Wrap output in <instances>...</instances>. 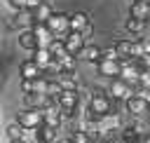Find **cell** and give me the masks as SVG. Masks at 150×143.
<instances>
[{"label":"cell","instance_id":"cell-3","mask_svg":"<svg viewBox=\"0 0 150 143\" xmlns=\"http://www.w3.org/2000/svg\"><path fill=\"white\" fill-rule=\"evenodd\" d=\"M47 28L52 30V35L56 40H63L68 33H70V14L66 12H54L49 19H47Z\"/></svg>","mask_w":150,"mask_h":143},{"label":"cell","instance_id":"cell-15","mask_svg":"<svg viewBox=\"0 0 150 143\" xmlns=\"http://www.w3.org/2000/svg\"><path fill=\"white\" fill-rule=\"evenodd\" d=\"M89 26H91V19H89L87 12H73V14H70V30L82 33V30L89 28Z\"/></svg>","mask_w":150,"mask_h":143},{"label":"cell","instance_id":"cell-30","mask_svg":"<svg viewBox=\"0 0 150 143\" xmlns=\"http://www.w3.org/2000/svg\"><path fill=\"white\" fill-rule=\"evenodd\" d=\"M131 2H136V0H131Z\"/></svg>","mask_w":150,"mask_h":143},{"label":"cell","instance_id":"cell-10","mask_svg":"<svg viewBox=\"0 0 150 143\" xmlns=\"http://www.w3.org/2000/svg\"><path fill=\"white\" fill-rule=\"evenodd\" d=\"M42 124L54 127V129H61V124H63V115H61L59 105H49V108L42 110Z\"/></svg>","mask_w":150,"mask_h":143},{"label":"cell","instance_id":"cell-23","mask_svg":"<svg viewBox=\"0 0 150 143\" xmlns=\"http://www.w3.org/2000/svg\"><path fill=\"white\" fill-rule=\"evenodd\" d=\"M70 143H91V141L84 129H75V131H70Z\"/></svg>","mask_w":150,"mask_h":143},{"label":"cell","instance_id":"cell-22","mask_svg":"<svg viewBox=\"0 0 150 143\" xmlns=\"http://www.w3.org/2000/svg\"><path fill=\"white\" fill-rule=\"evenodd\" d=\"M49 52H52V56H54V59H61V56H66V54H68V49H66L63 40H54V42L49 45Z\"/></svg>","mask_w":150,"mask_h":143},{"label":"cell","instance_id":"cell-32","mask_svg":"<svg viewBox=\"0 0 150 143\" xmlns=\"http://www.w3.org/2000/svg\"><path fill=\"white\" fill-rule=\"evenodd\" d=\"M148 38H150V35H148Z\"/></svg>","mask_w":150,"mask_h":143},{"label":"cell","instance_id":"cell-31","mask_svg":"<svg viewBox=\"0 0 150 143\" xmlns=\"http://www.w3.org/2000/svg\"><path fill=\"white\" fill-rule=\"evenodd\" d=\"M148 2H150V0H148Z\"/></svg>","mask_w":150,"mask_h":143},{"label":"cell","instance_id":"cell-12","mask_svg":"<svg viewBox=\"0 0 150 143\" xmlns=\"http://www.w3.org/2000/svg\"><path fill=\"white\" fill-rule=\"evenodd\" d=\"M101 47L98 45H91V42H87L84 47H82V52L77 54V61H87V63H98L101 61Z\"/></svg>","mask_w":150,"mask_h":143},{"label":"cell","instance_id":"cell-26","mask_svg":"<svg viewBox=\"0 0 150 143\" xmlns=\"http://www.w3.org/2000/svg\"><path fill=\"white\" fill-rule=\"evenodd\" d=\"M21 91L23 94H35L33 91V80H21Z\"/></svg>","mask_w":150,"mask_h":143},{"label":"cell","instance_id":"cell-20","mask_svg":"<svg viewBox=\"0 0 150 143\" xmlns=\"http://www.w3.org/2000/svg\"><path fill=\"white\" fill-rule=\"evenodd\" d=\"M115 52L120 56V61H127L131 59V49H134V40H115Z\"/></svg>","mask_w":150,"mask_h":143},{"label":"cell","instance_id":"cell-4","mask_svg":"<svg viewBox=\"0 0 150 143\" xmlns=\"http://www.w3.org/2000/svg\"><path fill=\"white\" fill-rule=\"evenodd\" d=\"M16 122L28 131V129H38L42 124V110L40 108H23L16 113Z\"/></svg>","mask_w":150,"mask_h":143},{"label":"cell","instance_id":"cell-19","mask_svg":"<svg viewBox=\"0 0 150 143\" xmlns=\"http://www.w3.org/2000/svg\"><path fill=\"white\" fill-rule=\"evenodd\" d=\"M145 28H148V21H141V19H134V16H129V19L124 21V30H127V33H131V35L143 38Z\"/></svg>","mask_w":150,"mask_h":143},{"label":"cell","instance_id":"cell-27","mask_svg":"<svg viewBox=\"0 0 150 143\" xmlns=\"http://www.w3.org/2000/svg\"><path fill=\"white\" fill-rule=\"evenodd\" d=\"M40 2H42V0H26V9H35Z\"/></svg>","mask_w":150,"mask_h":143},{"label":"cell","instance_id":"cell-17","mask_svg":"<svg viewBox=\"0 0 150 143\" xmlns=\"http://www.w3.org/2000/svg\"><path fill=\"white\" fill-rule=\"evenodd\" d=\"M19 47H21V49H26V52L38 49V42H35V33H33V28L19 30Z\"/></svg>","mask_w":150,"mask_h":143},{"label":"cell","instance_id":"cell-28","mask_svg":"<svg viewBox=\"0 0 150 143\" xmlns=\"http://www.w3.org/2000/svg\"><path fill=\"white\" fill-rule=\"evenodd\" d=\"M9 143H26V141H9Z\"/></svg>","mask_w":150,"mask_h":143},{"label":"cell","instance_id":"cell-24","mask_svg":"<svg viewBox=\"0 0 150 143\" xmlns=\"http://www.w3.org/2000/svg\"><path fill=\"white\" fill-rule=\"evenodd\" d=\"M101 59H110V61H120V56H117V52H115V47H108V49H103V52H101Z\"/></svg>","mask_w":150,"mask_h":143},{"label":"cell","instance_id":"cell-7","mask_svg":"<svg viewBox=\"0 0 150 143\" xmlns=\"http://www.w3.org/2000/svg\"><path fill=\"white\" fill-rule=\"evenodd\" d=\"M108 94H110L112 98H117V101H127V98L134 94V89H131V84H129V82H124L122 77H115V80H110Z\"/></svg>","mask_w":150,"mask_h":143},{"label":"cell","instance_id":"cell-9","mask_svg":"<svg viewBox=\"0 0 150 143\" xmlns=\"http://www.w3.org/2000/svg\"><path fill=\"white\" fill-rule=\"evenodd\" d=\"M63 45H66V49H68V54H73L75 59H77V54L82 52V47L87 45V40L80 35V33H75V30H70L66 38H63Z\"/></svg>","mask_w":150,"mask_h":143},{"label":"cell","instance_id":"cell-14","mask_svg":"<svg viewBox=\"0 0 150 143\" xmlns=\"http://www.w3.org/2000/svg\"><path fill=\"white\" fill-rule=\"evenodd\" d=\"M19 73H21V80H38V77L42 75V68H40L33 59H28V61H23V63L19 66Z\"/></svg>","mask_w":150,"mask_h":143},{"label":"cell","instance_id":"cell-16","mask_svg":"<svg viewBox=\"0 0 150 143\" xmlns=\"http://www.w3.org/2000/svg\"><path fill=\"white\" fill-rule=\"evenodd\" d=\"M30 59H33V61H35V63H38L42 70H45V68H47V66L54 61V56H52L49 47H38V49H33V52H30Z\"/></svg>","mask_w":150,"mask_h":143},{"label":"cell","instance_id":"cell-5","mask_svg":"<svg viewBox=\"0 0 150 143\" xmlns=\"http://www.w3.org/2000/svg\"><path fill=\"white\" fill-rule=\"evenodd\" d=\"M124 110H127L129 115H134V117H141V115H145V113L150 110V101L143 98L141 94H131V96L124 101Z\"/></svg>","mask_w":150,"mask_h":143},{"label":"cell","instance_id":"cell-13","mask_svg":"<svg viewBox=\"0 0 150 143\" xmlns=\"http://www.w3.org/2000/svg\"><path fill=\"white\" fill-rule=\"evenodd\" d=\"M129 16L141 19V21H150V2H148V0H136V2H131Z\"/></svg>","mask_w":150,"mask_h":143},{"label":"cell","instance_id":"cell-18","mask_svg":"<svg viewBox=\"0 0 150 143\" xmlns=\"http://www.w3.org/2000/svg\"><path fill=\"white\" fill-rule=\"evenodd\" d=\"M33 12V19H35V23H47V19L54 14V9H52V2H40L35 9H30Z\"/></svg>","mask_w":150,"mask_h":143},{"label":"cell","instance_id":"cell-2","mask_svg":"<svg viewBox=\"0 0 150 143\" xmlns=\"http://www.w3.org/2000/svg\"><path fill=\"white\" fill-rule=\"evenodd\" d=\"M56 105H59L63 120H73L80 108V91H61L56 96Z\"/></svg>","mask_w":150,"mask_h":143},{"label":"cell","instance_id":"cell-33","mask_svg":"<svg viewBox=\"0 0 150 143\" xmlns=\"http://www.w3.org/2000/svg\"><path fill=\"white\" fill-rule=\"evenodd\" d=\"M5 2H7V0H5Z\"/></svg>","mask_w":150,"mask_h":143},{"label":"cell","instance_id":"cell-6","mask_svg":"<svg viewBox=\"0 0 150 143\" xmlns=\"http://www.w3.org/2000/svg\"><path fill=\"white\" fill-rule=\"evenodd\" d=\"M7 26H9V28H14V30L33 28V26H35L33 12H30V9H19V12H14V16H12V19H7Z\"/></svg>","mask_w":150,"mask_h":143},{"label":"cell","instance_id":"cell-29","mask_svg":"<svg viewBox=\"0 0 150 143\" xmlns=\"http://www.w3.org/2000/svg\"><path fill=\"white\" fill-rule=\"evenodd\" d=\"M42 2H52V0H42Z\"/></svg>","mask_w":150,"mask_h":143},{"label":"cell","instance_id":"cell-1","mask_svg":"<svg viewBox=\"0 0 150 143\" xmlns=\"http://www.w3.org/2000/svg\"><path fill=\"white\" fill-rule=\"evenodd\" d=\"M110 103H112V96L101 89V87H94L91 89V96H89V110L96 115V117H103V115H110ZM101 122V120H98Z\"/></svg>","mask_w":150,"mask_h":143},{"label":"cell","instance_id":"cell-25","mask_svg":"<svg viewBox=\"0 0 150 143\" xmlns=\"http://www.w3.org/2000/svg\"><path fill=\"white\" fill-rule=\"evenodd\" d=\"M7 5H9L14 12H19V9H26V0H7Z\"/></svg>","mask_w":150,"mask_h":143},{"label":"cell","instance_id":"cell-8","mask_svg":"<svg viewBox=\"0 0 150 143\" xmlns=\"http://www.w3.org/2000/svg\"><path fill=\"white\" fill-rule=\"evenodd\" d=\"M120 70H122V61L101 59V61L96 63V73H98L101 77H110V80H115V77H120Z\"/></svg>","mask_w":150,"mask_h":143},{"label":"cell","instance_id":"cell-11","mask_svg":"<svg viewBox=\"0 0 150 143\" xmlns=\"http://www.w3.org/2000/svg\"><path fill=\"white\" fill-rule=\"evenodd\" d=\"M33 33H35V42H38V47H49L56 38L52 35V30L47 28V23H35L33 26Z\"/></svg>","mask_w":150,"mask_h":143},{"label":"cell","instance_id":"cell-21","mask_svg":"<svg viewBox=\"0 0 150 143\" xmlns=\"http://www.w3.org/2000/svg\"><path fill=\"white\" fill-rule=\"evenodd\" d=\"M5 131H7V138H9V141H23V136H26V129H23L16 120H14V122H9Z\"/></svg>","mask_w":150,"mask_h":143}]
</instances>
